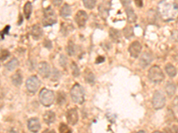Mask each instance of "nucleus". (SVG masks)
I'll use <instances>...</instances> for the list:
<instances>
[{"label":"nucleus","instance_id":"1","mask_svg":"<svg viewBox=\"0 0 178 133\" xmlns=\"http://www.w3.org/2000/svg\"><path fill=\"white\" fill-rule=\"evenodd\" d=\"M159 16L165 21H175L178 18V5L175 0H162L158 5Z\"/></svg>","mask_w":178,"mask_h":133},{"label":"nucleus","instance_id":"2","mask_svg":"<svg viewBox=\"0 0 178 133\" xmlns=\"http://www.w3.org/2000/svg\"><path fill=\"white\" fill-rule=\"evenodd\" d=\"M71 97L73 102L83 104L85 101V92L83 87L78 83L74 84L71 90Z\"/></svg>","mask_w":178,"mask_h":133},{"label":"nucleus","instance_id":"3","mask_svg":"<svg viewBox=\"0 0 178 133\" xmlns=\"http://www.w3.org/2000/svg\"><path fill=\"white\" fill-rule=\"evenodd\" d=\"M148 76H149V79L151 82H155V83L161 82L164 80V78H165V75H164L163 72L161 70V68L158 66H157V65L151 67L149 69Z\"/></svg>","mask_w":178,"mask_h":133},{"label":"nucleus","instance_id":"4","mask_svg":"<svg viewBox=\"0 0 178 133\" xmlns=\"http://www.w3.org/2000/svg\"><path fill=\"white\" fill-rule=\"evenodd\" d=\"M57 22V17L56 14L54 12V11L53 10L51 6L45 8L44 10V18H43V25L45 27H49L52 26L53 24H55Z\"/></svg>","mask_w":178,"mask_h":133},{"label":"nucleus","instance_id":"5","mask_svg":"<svg viewBox=\"0 0 178 133\" xmlns=\"http://www.w3.org/2000/svg\"><path fill=\"white\" fill-rule=\"evenodd\" d=\"M54 100H55V95L53 91L47 89L41 90V92L39 93V100L42 105L45 107H49L54 102Z\"/></svg>","mask_w":178,"mask_h":133},{"label":"nucleus","instance_id":"6","mask_svg":"<svg viewBox=\"0 0 178 133\" xmlns=\"http://www.w3.org/2000/svg\"><path fill=\"white\" fill-rule=\"evenodd\" d=\"M166 105V98L163 95V93L159 91H156L153 94V98H152V106L154 107V109L158 110L161 109L165 107Z\"/></svg>","mask_w":178,"mask_h":133},{"label":"nucleus","instance_id":"7","mask_svg":"<svg viewBox=\"0 0 178 133\" xmlns=\"http://www.w3.org/2000/svg\"><path fill=\"white\" fill-rule=\"evenodd\" d=\"M39 86H40V81L36 75H32L31 77H29L28 80L26 81V88L28 92L31 93H36L38 92Z\"/></svg>","mask_w":178,"mask_h":133},{"label":"nucleus","instance_id":"8","mask_svg":"<svg viewBox=\"0 0 178 133\" xmlns=\"http://www.w3.org/2000/svg\"><path fill=\"white\" fill-rule=\"evenodd\" d=\"M152 61H153V55L150 51H145L142 54L141 58L139 59V64L143 68H145L151 63Z\"/></svg>","mask_w":178,"mask_h":133},{"label":"nucleus","instance_id":"9","mask_svg":"<svg viewBox=\"0 0 178 133\" xmlns=\"http://www.w3.org/2000/svg\"><path fill=\"white\" fill-rule=\"evenodd\" d=\"M128 51H129V53H130V55L132 57L137 58L139 56V54L141 53V51H142V44H141V43L138 41L133 42L130 44L129 48H128Z\"/></svg>","mask_w":178,"mask_h":133},{"label":"nucleus","instance_id":"10","mask_svg":"<svg viewBox=\"0 0 178 133\" xmlns=\"http://www.w3.org/2000/svg\"><path fill=\"white\" fill-rule=\"evenodd\" d=\"M66 118H67V121L68 123H70L71 125H75L78 123V114L76 108H71L70 109L67 114H66Z\"/></svg>","mask_w":178,"mask_h":133},{"label":"nucleus","instance_id":"11","mask_svg":"<svg viewBox=\"0 0 178 133\" xmlns=\"http://www.w3.org/2000/svg\"><path fill=\"white\" fill-rule=\"evenodd\" d=\"M87 17H88L87 13L85 11H78L77 12L76 16H75V21H76V23L78 24V27H80V28L84 27L85 22L87 21Z\"/></svg>","mask_w":178,"mask_h":133},{"label":"nucleus","instance_id":"12","mask_svg":"<svg viewBox=\"0 0 178 133\" xmlns=\"http://www.w3.org/2000/svg\"><path fill=\"white\" fill-rule=\"evenodd\" d=\"M38 72H39L40 75L43 76L44 78L49 77L50 74H51V69H50L49 64L45 61L40 62L38 65Z\"/></svg>","mask_w":178,"mask_h":133},{"label":"nucleus","instance_id":"13","mask_svg":"<svg viewBox=\"0 0 178 133\" xmlns=\"http://www.w3.org/2000/svg\"><path fill=\"white\" fill-rule=\"evenodd\" d=\"M28 128L33 133H38L41 128L40 122L38 118H31L28 121Z\"/></svg>","mask_w":178,"mask_h":133},{"label":"nucleus","instance_id":"14","mask_svg":"<svg viewBox=\"0 0 178 133\" xmlns=\"http://www.w3.org/2000/svg\"><path fill=\"white\" fill-rule=\"evenodd\" d=\"M109 11H110V4L107 2H103L99 5V12L103 16V18L106 19L109 15Z\"/></svg>","mask_w":178,"mask_h":133},{"label":"nucleus","instance_id":"15","mask_svg":"<svg viewBox=\"0 0 178 133\" xmlns=\"http://www.w3.org/2000/svg\"><path fill=\"white\" fill-rule=\"evenodd\" d=\"M31 36L33 37V38L36 39V40L39 39V38L43 36L42 29H41L38 24H36V25H34V26L32 27L31 32Z\"/></svg>","mask_w":178,"mask_h":133},{"label":"nucleus","instance_id":"16","mask_svg":"<svg viewBox=\"0 0 178 133\" xmlns=\"http://www.w3.org/2000/svg\"><path fill=\"white\" fill-rule=\"evenodd\" d=\"M43 119L46 124H52L55 121V114L52 111H47L44 114Z\"/></svg>","mask_w":178,"mask_h":133},{"label":"nucleus","instance_id":"17","mask_svg":"<svg viewBox=\"0 0 178 133\" xmlns=\"http://www.w3.org/2000/svg\"><path fill=\"white\" fill-rule=\"evenodd\" d=\"M60 14L63 18H68L71 14V8L68 4H64L61 10H60Z\"/></svg>","mask_w":178,"mask_h":133},{"label":"nucleus","instance_id":"18","mask_svg":"<svg viewBox=\"0 0 178 133\" xmlns=\"http://www.w3.org/2000/svg\"><path fill=\"white\" fill-rule=\"evenodd\" d=\"M12 82L15 86H20L22 83V76L20 72H16L12 75Z\"/></svg>","mask_w":178,"mask_h":133},{"label":"nucleus","instance_id":"19","mask_svg":"<svg viewBox=\"0 0 178 133\" xmlns=\"http://www.w3.org/2000/svg\"><path fill=\"white\" fill-rule=\"evenodd\" d=\"M176 91V86L174 82H168L166 84V92L168 93L169 97H172L175 94Z\"/></svg>","mask_w":178,"mask_h":133},{"label":"nucleus","instance_id":"20","mask_svg":"<svg viewBox=\"0 0 178 133\" xmlns=\"http://www.w3.org/2000/svg\"><path fill=\"white\" fill-rule=\"evenodd\" d=\"M18 66H19V61H18V60L15 59V58H13V60H11L10 61L7 62V63L5 64V68H6L7 70H9V71H13V70H14Z\"/></svg>","mask_w":178,"mask_h":133},{"label":"nucleus","instance_id":"21","mask_svg":"<svg viewBox=\"0 0 178 133\" xmlns=\"http://www.w3.org/2000/svg\"><path fill=\"white\" fill-rule=\"evenodd\" d=\"M110 37L111 40L115 43L120 41V33L115 29H111L110 30Z\"/></svg>","mask_w":178,"mask_h":133},{"label":"nucleus","instance_id":"22","mask_svg":"<svg viewBox=\"0 0 178 133\" xmlns=\"http://www.w3.org/2000/svg\"><path fill=\"white\" fill-rule=\"evenodd\" d=\"M23 12H24V15H25V18L27 20H29L31 18V15L32 12V5L31 2H27L24 5V8H23Z\"/></svg>","mask_w":178,"mask_h":133},{"label":"nucleus","instance_id":"23","mask_svg":"<svg viewBox=\"0 0 178 133\" xmlns=\"http://www.w3.org/2000/svg\"><path fill=\"white\" fill-rule=\"evenodd\" d=\"M165 70L168 73V75L170 77H175L177 74L176 68L172 64H167L165 67Z\"/></svg>","mask_w":178,"mask_h":133},{"label":"nucleus","instance_id":"24","mask_svg":"<svg viewBox=\"0 0 178 133\" xmlns=\"http://www.w3.org/2000/svg\"><path fill=\"white\" fill-rule=\"evenodd\" d=\"M126 13L127 16V20L129 22H135L136 21V14L134 10L130 7H126Z\"/></svg>","mask_w":178,"mask_h":133},{"label":"nucleus","instance_id":"25","mask_svg":"<svg viewBox=\"0 0 178 133\" xmlns=\"http://www.w3.org/2000/svg\"><path fill=\"white\" fill-rule=\"evenodd\" d=\"M66 51H67L68 54H69L70 56H73V55H75V53H76V46H75V44H74L72 42H70V43H69L68 46L66 47Z\"/></svg>","mask_w":178,"mask_h":133},{"label":"nucleus","instance_id":"26","mask_svg":"<svg viewBox=\"0 0 178 133\" xmlns=\"http://www.w3.org/2000/svg\"><path fill=\"white\" fill-rule=\"evenodd\" d=\"M59 132L60 133H72V130L65 123H61L59 126Z\"/></svg>","mask_w":178,"mask_h":133},{"label":"nucleus","instance_id":"27","mask_svg":"<svg viewBox=\"0 0 178 133\" xmlns=\"http://www.w3.org/2000/svg\"><path fill=\"white\" fill-rule=\"evenodd\" d=\"M57 103L58 105L63 106L66 103V94L64 92H59L57 97Z\"/></svg>","mask_w":178,"mask_h":133},{"label":"nucleus","instance_id":"28","mask_svg":"<svg viewBox=\"0 0 178 133\" xmlns=\"http://www.w3.org/2000/svg\"><path fill=\"white\" fill-rule=\"evenodd\" d=\"M84 5L85 8L87 9H93L95 6L96 4V0H83Z\"/></svg>","mask_w":178,"mask_h":133},{"label":"nucleus","instance_id":"29","mask_svg":"<svg viewBox=\"0 0 178 133\" xmlns=\"http://www.w3.org/2000/svg\"><path fill=\"white\" fill-rule=\"evenodd\" d=\"M85 79L88 83H94V75L91 71H86L85 75Z\"/></svg>","mask_w":178,"mask_h":133},{"label":"nucleus","instance_id":"30","mask_svg":"<svg viewBox=\"0 0 178 133\" xmlns=\"http://www.w3.org/2000/svg\"><path fill=\"white\" fill-rule=\"evenodd\" d=\"M71 71H72V75H73L74 77H78L79 76V69H78V67L77 66V64L75 62L71 63Z\"/></svg>","mask_w":178,"mask_h":133},{"label":"nucleus","instance_id":"31","mask_svg":"<svg viewBox=\"0 0 178 133\" xmlns=\"http://www.w3.org/2000/svg\"><path fill=\"white\" fill-rule=\"evenodd\" d=\"M165 133H178V126L176 125H172L165 128Z\"/></svg>","mask_w":178,"mask_h":133},{"label":"nucleus","instance_id":"32","mask_svg":"<svg viewBox=\"0 0 178 133\" xmlns=\"http://www.w3.org/2000/svg\"><path fill=\"white\" fill-rule=\"evenodd\" d=\"M9 56H10V52L7 50H4V51H2L0 52V61H5Z\"/></svg>","mask_w":178,"mask_h":133},{"label":"nucleus","instance_id":"33","mask_svg":"<svg viewBox=\"0 0 178 133\" xmlns=\"http://www.w3.org/2000/svg\"><path fill=\"white\" fill-rule=\"evenodd\" d=\"M128 33H129V36H130V37H132L133 34H134L133 29H132L131 27H127V28H126V29L124 30V34H125V36H126V37H127V36H128Z\"/></svg>","mask_w":178,"mask_h":133},{"label":"nucleus","instance_id":"34","mask_svg":"<svg viewBox=\"0 0 178 133\" xmlns=\"http://www.w3.org/2000/svg\"><path fill=\"white\" fill-rule=\"evenodd\" d=\"M171 38L178 43V30H173L171 33Z\"/></svg>","mask_w":178,"mask_h":133},{"label":"nucleus","instance_id":"35","mask_svg":"<svg viewBox=\"0 0 178 133\" xmlns=\"http://www.w3.org/2000/svg\"><path fill=\"white\" fill-rule=\"evenodd\" d=\"M66 62H67L66 57L64 55H61V57H60V64L63 66V68L66 67Z\"/></svg>","mask_w":178,"mask_h":133},{"label":"nucleus","instance_id":"36","mask_svg":"<svg viewBox=\"0 0 178 133\" xmlns=\"http://www.w3.org/2000/svg\"><path fill=\"white\" fill-rule=\"evenodd\" d=\"M173 107H174L175 110L178 113V96L175 98V100L173 101Z\"/></svg>","mask_w":178,"mask_h":133},{"label":"nucleus","instance_id":"37","mask_svg":"<svg viewBox=\"0 0 178 133\" xmlns=\"http://www.w3.org/2000/svg\"><path fill=\"white\" fill-rule=\"evenodd\" d=\"M120 2L122 3V5H123L125 7H128V6L130 5L131 0H120Z\"/></svg>","mask_w":178,"mask_h":133},{"label":"nucleus","instance_id":"38","mask_svg":"<svg viewBox=\"0 0 178 133\" xmlns=\"http://www.w3.org/2000/svg\"><path fill=\"white\" fill-rule=\"evenodd\" d=\"M63 0H53V3L55 6H60L61 4L63 3Z\"/></svg>","mask_w":178,"mask_h":133},{"label":"nucleus","instance_id":"39","mask_svg":"<svg viewBox=\"0 0 178 133\" xmlns=\"http://www.w3.org/2000/svg\"><path fill=\"white\" fill-rule=\"evenodd\" d=\"M9 29H10V27H9V26H6V27H5V30H3V31H2V33H1L2 37H3V36H5V34H7V33H8V30H9Z\"/></svg>","mask_w":178,"mask_h":133},{"label":"nucleus","instance_id":"40","mask_svg":"<svg viewBox=\"0 0 178 133\" xmlns=\"http://www.w3.org/2000/svg\"><path fill=\"white\" fill-rule=\"evenodd\" d=\"M104 61V57H98L97 59H96V61H95V63L96 64H98V63H102V62Z\"/></svg>","mask_w":178,"mask_h":133},{"label":"nucleus","instance_id":"41","mask_svg":"<svg viewBox=\"0 0 178 133\" xmlns=\"http://www.w3.org/2000/svg\"><path fill=\"white\" fill-rule=\"evenodd\" d=\"M136 5L138 7H142L143 6V0H135Z\"/></svg>","mask_w":178,"mask_h":133},{"label":"nucleus","instance_id":"42","mask_svg":"<svg viewBox=\"0 0 178 133\" xmlns=\"http://www.w3.org/2000/svg\"><path fill=\"white\" fill-rule=\"evenodd\" d=\"M42 133H55V131L53 130H50V129H46Z\"/></svg>","mask_w":178,"mask_h":133},{"label":"nucleus","instance_id":"43","mask_svg":"<svg viewBox=\"0 0 178 133\" xmlns=\"http://www.w3.org/2000/svg\"><path fill=\"white\" fill-rule=\"evenodd\" d=\"M137 133H145V131H139Z\"/></svg>","mask_w":178,"mask_h":133},{"label":"nucleus","instance_id":"44","mask_svg":"<svg viewBox=\"0 0 178 133\" xmlns=\"http://www.w3.org/2000/svg\"><path fill=\"white\" fill-rule=\"evenodd\" d=\"M153 133H162V132H160V131H154Z\"/></svg>","mask_w":178,"mask_h":133}]
</instances>
